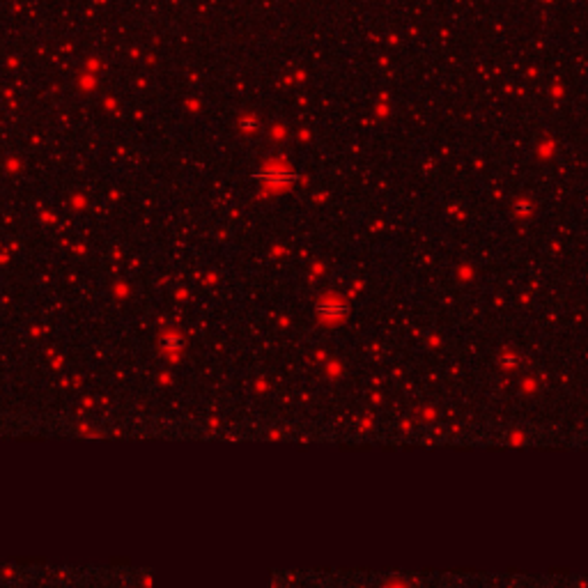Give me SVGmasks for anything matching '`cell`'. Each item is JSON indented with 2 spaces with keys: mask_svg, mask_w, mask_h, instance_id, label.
<instances>
[{
  "mask_svg": "<svg viewBox=\"0 0 588 588\" xmlns=\"http://www.w3.org/2000/svg\"><path fill=\"white\" fill-rule=\"evenodd\" d=\"M180 345H182V340L175 338V336H168V338H163V347H168V349H170V347H180Z\"/></svg>",
  "mask_w": 588,
  "mask_h": 588,
  "instance_id": "cell-1",
  "label": "cell"
}]
</instances>
